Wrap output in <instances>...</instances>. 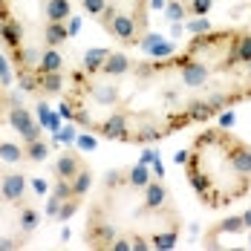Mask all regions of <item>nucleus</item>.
I'll return each instance as SVG.
<instances>
[{
    "label": "nucleus",
    "instance_id": "6e6552de",
    "mask_svg": "<svg viewBox=\"0 0 251 251\" xmlns=\"http://www.w3.org/2000/svg\"><path fill=\"white\" fill-rule=\"evenodd\" d=\"M127 73H130V58H127L125 52H110L107 61H104V67H101V75L119 78V75H127Z\"/></svg>",
    "mask_w": 251,
    "mask_h": 251
},
{
    "label": "nucleus",
    "instance_id": "4c0bfd02",
    "mask_svg": "<svg viewBox=\"0 0 251 251\" xmlns=\"http://www.w3.org/2000/svg\"><path fill=\"white\" fill-rule=\"evenodd\" d=\"M78 148L81 151H93L96 148V139L93 136H78Z\"/></svg>",
    "mask_w": 251,
    "mask_h": 251
},
{
    "label": "nucleus",
    "instance_id": "79ce46f5",
    "mask_svg": "<svg viewBox=\"0 0 251 251\" xmlns=\"http://www.w3.org/2000/svg\"><path fill=\"white\" fill-rule=\"evenodd\" d=\"M188 159H191V153H188V151H176L174 153V162H176V165H188Z\"/></svg>",
    "mask_w": 251,
    "mask_h": 251
},
{
    "label": "nucleus",
    "instance_id": "a211bd4d",
    "mask_svg": "<svg viewBox=\"0 0 251 251\" xmlns=\"http://www.w3.org/2000/svg\"><path fill=\"white\" fill-rule=\"evenodd\" d=\"M107 55H110V50H101V47L87 50V55H84V70H87L90 75L101 73V67H104V61H107Z\"/></svg>",
    "mask_w": 251,
    "mask_h": 251
},
{
    "label": "nucleus",
    "instance_id": "a19ab883",
    "mask_svg": "<svg viewBox=\"0 0 251 251\" xmlns=\"http://www.w3.org/2000/svg\"><path fill=\"white\" fill-rule=\"evenodd\" d=\"M234 122H237V116H234V113H231V110H228V113H223V116H220V127H231L234 125Z\"/></svg>",
    "mask_w": 251,
    "mask_h": 251
},
{
    "label": "nucleus",
    "instance_id": "1a4fd4ad",
    "mask_svg": "<svg viewBox=\"0 0 251 251\" xmlns=\"http://www.w3.org/2000/svg\"><path fill=\"white\" fill-rule=\"evenodd\" d=\"M67 38H70V29H67V24L47 21V26H44V47H52V50H58L61 44H67Z\"/></svg>",
    "mask_w": 251,
    "mask_h": 251
},
{
    "label": "nucleus",
    "instance_id": "4468645a",
    "mask_svg": "<svg viewBox=\"0 0 251 251\" xmlns=\"http://www.w3.org/2000/svg\"><path fill=\"white\" fill-rule=\"evenodd\" d=\"M35 75H38V93L41 96H58L64 90L61 73H35Z\"/></svg>",
    "mask_w": 251,
    "mask_h": 251
},
{
    "label": "nucleus",
    "instance_id": "9d476101",
    "mask_svg": "<svg viewBox=\"0 0 251 251\" xmlns=\"http://www.w3.org/2000/svg\"><path fill=\"white\" fill-rule=\"evenodd\" d=\"M168 202V191H165V185H162V179L159 182H151L148 188H145V211H159L162 205Z\"/></svg>",
    "mask_w": 251,
    "mask_h": 251
},
{
    "label": "nucleus",
    "instance_id": "a878e982",
    "mask_svg": "<svg viewBox=\"0 0 251 251\" xmlns=\"http://www.w3.org/2000/svg\"><path fill=\"white\" fill-rule=\"evenodd\" d=\"M0 84L9 90L15 84V73H12V64H9V55H0Z\"/></svg>",
    "mask_w": 251,
    "mask_h": 251
},
{
    "label": "nucleus",
    "instance_id": "de8ad7c7",
    "mask_svg": "<svg viewBox=\"0 0 251 251\" xmlns=\"http://www.w3.org/2000/svg\"><path fill=\"white\" fill-rule=\"evenodd\" d=\"M243 223H246V231H249V228H251V211H246V214H243Z\"/></svg>",
    "mask_w": 251,
    "mask_h": 251
},
{
    "label": "nucleus",
    "instance_id": "e433bc0d",
    "mask_svg": "<svg viewBox=\"0 0 251 251\" xmlns=\"http://www.w3.org/2000/svg\"><path fill=\"white\" fill-rule=\"evenodd\" d=\"M113 251H133V246H130V240H125V237H116L113 240Z\"/></svg>",
    "mask_w": 251,
    "mask_h": 251
},
{
    "label": "nucleus",
    "instance_id": "4be33fe9",
    "mask_svg": "<svg viewBox=\"0 0 251 251\" xmlns=\"http://www.w3.org/2000/svg\"><path fill=\"white\" fill-rule=\"evenodd\" d=\"M176 240H179L176 228H174V231H165V234H156V237L151 240V249H156V251H171L176 246Z\"/></svg>",
    "mask_w": 251,
    "mask_h": 251
},
{
    "label": "nucleus",
    "instance_id": "bb28decb",
    "mask_svg": "<svg viewBox=\"0 0 251 251\" xmlns=\"http://www.w3.org/2000/svg\"><path fill=\"white\" fill-rule=\"evenodd\" d=\"M211 6H214V0H191L188 12H191L194 18H205V15L211 12Z\"/></svg>",
    "mask_w": 251,
    "mask_h": 251
},
{
    "label": "nucleus",
    "instance_id": "2eb2a0df",
    "mask_svg": "<svg viewBox=\"0 0 251 251\" xmlns=\"http://www.w3.org/2000/svg\"><path fill=\"white\" fill-rule=\"evenodd\" d=\"M249 61H251V35H240V38L234 41L228 67H234V64H249Z\"/></svg>",
    "mask_w": 251,
    "mask_h": 251
},
{
    "label": "nucleus",
    "instance_id": "c756f323",
    "mask_svg": "<svg viewBox=\"0 0 251 251\" xmlns=\"http://www.w3.org/2000/svg\"><path fill=\"white\" fill-rule=\"evenodd\" d=\"M96 99H99V104H113V101L119 99V93H116V87H99Z\"/></svg>",
    "mask_w": 251,
    "mask_h": 251
},
{
    "label": "nucleus",
    "instance_id": "423d86ee",
    "mask_svg": "<svg viewBox=\"0 0 251 251\" xmlns=\"http://www.w3.org/2000/svg\"><path fill=\"white\" fill-rule=\"evenodd\" d=\"M211 75V70L202 61H185L182 64V84L185 87H202Z\"/></svg>",
    "mask_w": 251,
    "mask_h": 251
},
{
    "label": "nucleus",
    "instance_id": "ea45409f",
    "mask_svg": "<svg viewBox=\"0 0 251 251\" xmlns=\"http://www.w3.org/2000/svg\"><path fill=\"white\" fill-rule=\"evenodd\" d=\"M75 139V130L67 125V130H58V142H73Z\"/></svg>",
    "mask_w": 251,
    "mask_h": 251
},
{
    "label": "nucleus",
    "instance_id": "f257e3e1",
    "mask_svg": "<svg viewBox=\"0 0 251 251\" xmlns=\"http://www.w3.org/2000/svg\"><path fill=\"white\" fill-rule=\"evenodd\" d=\"M6 119H9L12 130L21 136V142H24V145H29V142H35V139H41V136H44V125H41V122H35L32 110L24 107L18 96H6Z\"/></svg>",
    "mask_w": 251,
    "mask_h": 251
},
{
    "label": "nucleus",
    "instance_id": "473e14b6",
    "mask_svg": "<svg viewBox=\"0 0 251 251\" xmlns=\"http://www.w3.org/2000/svg\"><path fill=\"white\" fill-rule=\"evenodd\" d=\"M159 41H162V35H156V32H148V38H139V47H142L145 52H151L153 47L159 44Z\"/></svg>",
    "mask_w": 251,
    "mask_h": 251
},
{
    "label": "nucleus",
    "instance_id": "6ab92c4d",
    "mask_svg": "<svg viewBox=\"0 0 251 251\" xmlns=\"http://www.w3.org/2000/svg\"><path fill=\"white\" fill-rule=\"evenodd\" d=\"M93 188V171L87 168V165H81V171L73 176V197H81L84 200V194Z\"/></svg>",
    "mask_w": 251,
    "mask_h": 251
},
{
    "label": "nucleus",
    "instance_id": "a18cd8bd",
    "mask_svg": "<svg viewBox=\"0 0 251 251\" xmlns=\"http://www.w3.org/2000/svg\"><path fill=\"white\" fill-rule=\"evenodd\" d=\"M153 159H159V153H156V151H145V156H142V162H145V165H151Z\"/></svg>",
    "mask_w": 251,
    "mask_h": 251
},
{
    "label": "nucleus",
    "instance_id": "20e7f679",
    "mask_svg": "<svg viewBox=\"0 0 251 251\" xmlns=\"http://www.w3.org/2000/svg\"><path fill=\"white\" fill-rule=\"evenodd\" d=\"M107 32H110L116 41H122L125 47H136V44H139V26H136V21H133L130 15H125V12H116V15H113V21L107 24Z\"/></svg>",
    "mask_w": 251,
    "mask_h": 251
},
{
    "label": "nucleus",
    "instance_id": "37998d69",
    "mask_svg": "<svg viewBox=\"0 0 251 251\" xmlns=\"http://www.w3.org/2000/svg\"><path fill=\"white\" fill-rule=\"evenodd\" d=\"M148 6H151V9H156V12H162V9L168 6V0H148Z\"/></svg>",
    "mask_w": 251,
    "mask_h": 251
},
{
    "label": "nucleus",
    "instance_id": "f03ea898",
    "mask_svg": "<svg viewBox=\"0 0 251 251\" xmlns=\"http://www.w3.org/2000/svg\"><path fill=\"white\" fill-rule=\"evenodd\" d=\"M26 188H29V182L21 171H3L0 174V202L21 208L26 202Z\"/></svg>",
    "mask_w": 251,
    "mask_h": 251
},
{
    "label": "nucleus",
    "instance_id": "f3484780",
    "mask_svg": "<svg viewBox=\"0 0 251 251\" xmlns=\"http://www.w3.org/2000/svg\"><path fill=\"white\" fill-rule=\"evenodd\" d=\"M151 179H153L151 168L142 162V165H133V168H130V174H127V185H130V188H148Z\"/></svg>",
    "mask_w": 251,
    "mask_h": 251
},
{
    "label": "nucleus",
    "instance_id": "393cba45",
    "mask_svg": "<svg viewBox=\"0 0 251 251\" xmlns=\"http://www.w3.org/2000/svg\"><path fill=\"white\" fill-rule=\"evenodd\" d=\"M165 12H168V21H171V24L185 21V15H188V9H185V3H182V0H168Z\"/></svg>",
    "mask_w": 251,
    "mask_h": 251
},
{
    "label": "nucleus",
    "instance_id": "b1692460",
    "mask_svg": "<svg viewBox=\"0 0 251 251\" xmlns=\"http://www.w3.org/2000/svg\"><path fill=\"white\" fill-rule=\"evenodd\" d=\"M78 208H81V197H70V200H64V202H61V211H58V217H55V220L67 223L70 217H75Z\"/></svg>",
    "mask_w": 251,
    "mask_h": 251
},
{
    "label": "nucleus",
    "instance_id": "39448f33",
    "mask_svg": "<svg viewBox=\"0 0 251 251\" xmlns=\"http://www.w3.org/2000/svg\"><path fill=\"white\" fill-rule=\"evenodd\" d=\"M99 133L104 139H116V142H127L133 133H130V125H127V116L125 113H116V116H110L104 125L99 127Z\"/></svg>",
    "mask_w": 251,
    "mask_h": 251
},
{
    "label": "nucleus",
    "instance_id": "c9c22d12",
    "mask_svg": "<svg viewBox=\"0 0 251 251\" xmlns=\"http://www.w3.org/2000/svg\"><path fill=\"white\" fill-rule=\"evenodd\" d=\"M32 191H35V194H41V197H44V194H47V191H50V182H47V179H32Z\"/></svg>",
    "mask_w": 251,
    "mask_h": 251
},
{
    "label": "nucleus",
    "instance_id": "9b49d317",
    "mask_svg": "<svg viewBox=\"0 0 251 251\" xmlns=\"http://www.w3.org/2000/svg\"><path fill=\"white\" fill-rule=\"evenodd\" d=\"M44 15H47V21L67 24L73 18V6H70V0H47L44 3Z\"/></svg>",
    "mask_w": 251,
    "mask_h": 251
},
{
    "label": "nucleus",
    "instance_id": "8fccbe9b",
    "mask_svg": "<svg viewBox=\"0 0 251 251\" xmlns=\"http://www.w3.org/2000/svg\"><path fill=\"white\" fill-rule=\"evenodd\" d=\"M249 243H251V228H249Z\"/></svg>",
    "mask_w": 251,
    "mask_h": 251
},
{
    "label": "nucleus",
    "instance_id": "2f4dec72",
    "mask_svg": "<svg viewBox=\"0 0 251 251\" xmlns=\"http://www.w3.org/2000/svg\"><path fill=\"white\" fill-rule=\"evenodd\" d=\"M188 29L197 32V35H200V32H211V21H208V15H205V18H194V21L188 24Z\"/></svg>",
    "mask_w": 251,
    "mask_h": 251
},
{
    "label": "nucleus",
    "instance_id": "cd10ccee",
    "mask_svg": "<svg viewBox=\"0 0 251 251\" xmlns=\"http://www.w3.org/2000/svg\"><path fill=\"white\" fill-rule=\"evenodd\" d=\"M174 52H176V44H171V41H159V44L151 50V58H168V55H174Z\"/></svg>",
    "mask_w": 251,
    "mask_h": 251
},
{
    "label": "nucleus",
    "instance_id": "58836bf2",
    "mask_svg": "<svg viewBox=\"0 0 251 251\" xmlns=\"http://www.w3.org/2000/svg\"><path fill=\"white\" fill-rule=\"evenodd\" d=\"M151 174L156 176V179H162V176H165V165H162V159H153V162H151Z\"/></svg>",
    "mask_w": 251,
    "mask_h": 251
},
{
    "label": "nucleus",
    "instance_id": "c03bdc74",
    "mask_svg": "<svg viewBox=\"0 0 251 251\" xmlns=\"http://www.w3.org/2000/svg\"><path fill=\"white\" fill-rule=\"evenodd\" d=\"M61 116H64V119H75V110H73L70 104H64V107H61Z\"/></svg>",
    "mask_w": 251,
    "mask_h": 251
},
{
    "label": "nucleus",
    "instance_id": "dca6fc26",
    "mask_svg": "<svg viewBox=\"0 0 251 251\" xmlns=\"http://www.w3.org/2000/svg\"><path fill=\"white\" fill-rule=\"evenodd\" d=\"M217 110H220L217 101H191V113H188V119H191V122H205V119H211Z\"/></svg>",
    "mask_w": 251,
    "mask_h": 251
},
{
    "label": "nucleus",
    "instance_id": "72a5a7b5",
    "mask_svg": "<svg viewBox=\"0 0 251 251\" xmlns=\"http://www.w3.org/2000/svg\"><path fill=\"white\" fill-rule=\"evenodd\" d=\"M61 202H64V200H58V197L52 194L50 200H47V217H52V220L58 217V211H61Z\"/></svg>",
    "mask_w": 251,
    "mask_h": 251
},
{
    "label": "nucleus",
    "instance_id": "412c9836",
    "mask_svg": "<svg viewBox=\"0 0 251 251\" xmlns=\"http://www.w3.org/2000/svg\"><path fill=\"white\" fill-rule=\"evenodd\" d=\"M0 159L15 165V162H26V151L15 142H0Z\"/></svg>",
    "mask_w": 251,
    "mask_h": 251
},
{
    "label": "nucleus",
    "instance_id": "0eeeda50",
    "mask_svg": "<svg viewBox=\"0 0 251 251\" xmlns=\"http://www.w3.org/2000/svg\"><path fill=\"white\" fill-rule=\"evenodd\" d=\"M81 156H78L75 151H64L61 156H58V162H55V176L58 179H70L73 182V176L81 171Z\"/></svg>",
    "mask_w": 251,
    "mask_h": 251
},
{
    "label": "nucleus",
    "instance_id": "ddd939ff",
    "mask_svg": "<svg viewBox=\"0 0 251 251\" xmlns=\"http://www.w3.org/2000/svg\"><path fill=\"white\" fill-rule=\"evenodd\" d=\"M61 67H64V55L58 50H47L41 52V58H38V67H35V73H61Z\"/></svg>",
    "mask_w": 251,
    "mask_h": 251
},
{
    "label": "nucleus",
    "instance_id": "7ed1b4c3",
    "mask_svg": "<svg viewBox=\"0 0 251 251\" xmlns=\"http://www.w3.org/2000/svg\"><path fill=\"white\" fill-rule=\"evenodd\" d=\"M113 240H116V228L110 223H104L101 217H93L87 223V231H84V243L90 249H113Z\"/></svg>",
    "mask_w": 251,
    "mask_h": 251
},
{
    "label": "nucleus",
    "instance_id": "c85d7f7f",
    "mask_svg": "<svg viewBox=\"0 0 251 251\" xmlns=\"http://www.w3.org/2000/svg\"><path fill=\"white\" fill-rule=\"evenodd\" d=\"M81 6H84V12H87V15L99 18L101 12L107 9V0H81Z\"/></svg>",
    "mask_w": 251,
    "mask_h": 251
},
{
    "label": "nucleus",
    "instance_id": "7c9ffc66",
    "mask_svg": "<svg viewBox=\"0 0 251 251\" xmlns=\"http://www.w3.org/2000/svg\"><path fill=\"white\" fill-rule=\"evenodd\" d=\"M26 243H24V237L21 240H15V237H0V251H18V249H24Z\"/></svg>",
    "mask_w": 251,
    "mask_h": 251
},
{
    "label": "nucleus",
    "instance_id": "aec40b11",
    "mask_svg": "<svg viewBox=\"0 0 251 251\" xmlns=\"http://www.w3.org/2000/svg\"><path fill=\"white\" fill-rule=\"evenodd\" d=\"M24 151H26V162H47V159H50V145L41 142V139L24 145Z\"/></svg>",
    "mask_w": 251,
    "mask_h": 251
},
{
    "label": "nucleus",
    "instance_id": "f704fd0d",
    "mask_svg": "<svg viewBox=\"0 0 251 251\" xmlns=\"http://www.w3.org/2000/svg\"><path fill=\"white\" fill-rule=\"evenodd\" d=\"M130 246H133V251H148L151 249V240H145V237H130Z\"/></svg>",
    "mask_w": 251,
    "mask_h": 251
},
{
    "label": "nucleus",
    "instance_id": "5701e85b",
    "mask_svg": "<svg viewBox=\"0 0 251 251\" xmlns=\"http://www.w3.org/2000/svg\"><path fill=\"white\" fill-rule=\"evenodd\" d=\"M243 231H246L243 217H228L220 226H214V234H243Z\"/></svg>",
    "mask_w": 251,
    "mask_h": 251
},
{
    "label": "nucleus",
    "instance_id": "49530a36",
    "mask_svg": "<svg viewBox=\"0 0 251 251\" xmlns=\"http://www.w3.org/2000/svg\"><path fill=\"white\" fill-rule=\"evenodd\" d=\"M78 26H81V21H78V18H73V21H70V26H67V29H70V38L78 32Z\"/></svg>",
    "mask_w": 251,
    "mask_h": 251
},
{
    "label": "nucleus",
    "instance_id": "09e8293b",
    "mask_svg": "<svg viewBox=\"0 0 251 251\" xmlns=\"http://www.w3.org/2000/svg\"><path fill=\"white\" fill-rule=\"evenodd\" d=\"M249 78H251V61H249Z\"/></svg>",
    "mask_w": 251,
    "mask_h": 251
},
{
    "label": "nucleus",
    "instance_id": "f8f14e48",
    "mask_svg": "<svg viewBox=\"0 0 251 251\" xmlns=\"http://www.w3.org/2000/svg\"><path fill=\"white\" fill-rule=\"evenodd\" d=\"M38 226H41V211L24 202V205H21V220H18V231H21V237H29Z\"/></svg>",
    "mask_w": 251,
    "mask_h": 251
}]
</instances>
